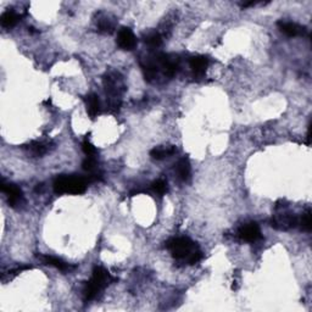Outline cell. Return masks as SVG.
Returning <instances> with one entry per match:
<instances>
[{
	"label": "cell",
	"mask_w": 312,
	"mask_h": 312,
	"mask_svg": "<svg viewBox=\"0 0 312 312\" xmlns=\"http://www.w3.org/2000/svg\"><path fill=\"white\" fill-rule=\"evenodd\" d=\"M166 248L176 260L187 261L189 265H195L202 258V252L191 239L187 237L172 238L166 243Z\"/></svg>",
	"instance_id": "cell-1"
},
{
	"label": "cell",
	"mask_w": 312,
	"mask_h": 312,
	"mask_svg": "<svg viewBox=\"0 0 312 312\" xmlns=\"http://www.w3.org/2000/svg\"><path fill=\"white\" fill-rule=\"evenodd\" d=\"M114 282H116V279L105 268L100 267V266H95L92 272V277L84 285L83 299L85 303L92 301L93 299L97 298L100 294L101 290L105 289L108 285L114 283Z\"/></svg>",
	"instance_id": "cell-2"
},
{
	"label": "cell",
	"mask_w": 312,
	"mask_h": 312,
	"mask_svg": "<svg viewBox=\"0 0 312 312\" xmlns=\"http://www.w3.org/2000/svg\"><path fill=\"white\" fill-rule=\"evenodd\" d=\"M87 178L74 175L58 176L53 183V188L57 194H73V195L83 194L87 190Z\"/></svg>",
	"instance_id": "cell-3"
},
{
	"label": "cell",
	"mask_w": 312,
	"mask_h": 312,
	"mask_svg": "<svg viewBox=\"0 0 312 312\" xmlns=\"http://www.w3.org/2000/svg\"><path fill=\"white\" fill-rule=\"evenodd\" d=\"M104 87L109 95V109L110 111H119L121 108V97L125 92L122 77L117 72H110L104 77Z\"/></svg>",
	"instance_id": "cell-4"
},
{
	"label": "cell",
	"mask_w": 312,
	"mask_h": 312,
	"mask_svg": "<svg viewBox=\"0 0 312 312\" xmlns=\"http://www.w3.org/2000/svg\"><path fill=\"white\" fill-rule=\"evenodd\" d=\"M0 189H1L2 193L6 195L7 199V204L11 207L21 206L23 204V193L17 186L14 185V183H7L5 182L4 180L0 183Z\"/></svg>",
	"instance_id": "cell-5"
},
{
	"label": "cell",
	"mask_w": 312,
	"mask_h": 312,
	"mask_svg": "<svg viewBox=\"0 0 312 312\" xmlns=\"http://www.w3.org/2000/svg\"><path fill=\"white\" fill-rule=\"evenodd\" d=\"M299 223L297 216L290 212H281L278 215H274L272 217L271 226L274 229L278 231H289V229L295 228Z\"/></svg>",
	"instance_id": "cell-6"
},
{
	"label": "cell",
	"mask_w": 312,
	"mask_h": 312,
	"mask_svg": "<svg viewBox=\"0 0 312 312\" xmlns=\"http://www.w3.org/2000/svg\"><path fill=\"white\" fill-rule=\"evenodd\" d=\"M238 236L242 241L248 243H255L261 239V229L256 222H249L243 225L238 229Z\"/></svg>",
	"instance_id": "cell-7"
},
{
	"label": "cell",
	"mask_w": 312,
	"mask_h": 312,
	"mask_svg": "<svg viewBox=\"0 0 312 312\" xmlns=\"http://www.w3.org/2000/svg\"><path fill=\"white\" fill-rule=\"evenodd\" d=\"M117 45L122 50H133L137 45V39L133 34L132 29L128 27H124L119 31L117 34Z\"/></svg>",
	"instance_id": "cell-8"
},
{
	"label": "cell",
	"mask_w": 312,
	"mask_h": 312,
	"mask_svg": "<svg viewBox=\"0 0 312 312\" xmlns=\"http://www.w3.org/2000/svg\"><path fill=\"white\" fill-rule=\"evenodd\" d=\"M277 26L281 29L282 33H284L288 37H298V36H305L306 28L304 26L298 25L295 22H289V21H278Z\"/></svg>",
	"instance_id": "cell-9"
},
{
	"label": "cell",
	"mask_w": 312,
	"mask_h": 312,
	"mask_svg": "<svg viewBox=\"0 0 312 312\" xmlns=\"http://www.w3.org/2000/svg\"><path fill=\"white\" fill-rule=\"evenodd\" d=\"M39 258L43 261L44 265L53 266V267L58 268L61 272H71L76 268V266H72L70 263L65 262L63 260H61L60 257H55V256H49V255H39Z\"/></svg>",
	"instance_id": "cell-10"
},
{
	"label": "cell",
	"mask_w": 312,
	"mask_h": 312,
	"mask_svg": "<svg viewBox=\"0 0 312 312\" xmlns=\"http://www.w3.org/2000/svg\"><path fill=\"white\" fill-rule=\"evenodd\" d=\"M189 66H190V70L193 72L194 76L202 77L205 74V72H206L207 66H209V60L205 57H202V55H198V57L190 59Z\"/></svg>",
	"instance_id": "cell-11"
},
{
	"label": "cell",
	"mask_w": 312,
	"mask_h": 312,
	"mask_svg": "<svg viewBox=\"0 0 312 312\" xmlns=\"http://www.w3.org/2000/svg\"><path fill=\"white\" fill-rule=\"evenodd\" d=\"M85 106H87V113L92 120H94L100 113V100L99 97L94 93L87 95L85 98Z\"/></svg>",
	"instance_id": "cell-12"
},
{
	"label": "cell",
	"mask_w": 312,
	"mask_h": 312,
	"mask_svg": "<svg viewBox=\"0 0 312 312\" xmlns=\"http://www.w3.org/2000/svg\"><path fill=\"white\" fill-rule=\"evenodd\" d=\"M21 20V15L15 12L14 10H7V11L2 12L0 16V23L2 27L5 28H12L14 26L17 25Z\"/></svg>",
	"instance_id": "cell-13"
},
{
	"label": "cell",
	"mask_w": 312,
	"mask_h": 312,
	"mask_svg": "<svg viewBox=\"0 0 312 312\" xmlns=\"http://www.w3.org/2000/svg\"><path fill=\"white\" fill-rule=\"evenodd\" d=\"M176 172H177L178 180L182 181V182H187L189 180V177H190V162L187 157H183L177 162Z\"/></svg>",
	"instance_id": "cell-14"
},
{
	"label": "cell",
	"mask_w": 312,
	"mask_h": 312,
	"mask_svg": "<svg viewBox=\"0 0 312 312\" xmlns=\"http://www.w3.org/2000/svg\"><path fill=\"white\" fill-rule=\"evenodd\" d=\"M176 151H177V149L172 145L157 146V148H154L153 150L150 151V156L153 157L154 160H164V159H166V157L173 155Z\"/></svg>",
	"instance_id": "cell-15"
},
{
	"label": "cell",
	"mask_w": 312,
	"mask_h": 312,
	"mask_svg": "<svg viewBox=\"0 0 312 312\" xmlns=\"http://www.w3.org/2000/svg\"><path fill=\"white\" fill-rule=\"evenodd\" d=\"M27 149L29 150V153L32 155L37 156V157H41L44 155L45 153L48 151V144L47 143H43V142H31L28 144Z\"/></svg>",
	"instance_id": "cell-16"
},
{
	"label": "cell",
	"mask_w": 312,
	"mask_h": 312,
	"mask_svg": "<svg viewBox=\"0 0 312 312\" xmlns=\"http://www.w3.org/2000/svg\"><path fill=\"white\" fill-rule=\"evenodd\" d=\"M97 167H98V161L95 156H87L83 160V162H82V169L88 173L95 172Z\"/></svg>",
	"instance_id": "cell-17"
},
{
	"label": "cell",
	"mask_w": 312,
	"mask_h": 312,
	"mask_svg": "<svg viewBox=\"0 0 312 312\" xmlns=\"http://www.w3.org/2000/svg\"><path fill=\"white\" fill-rule=\"evenodd\" d=\"M300 226L303 231L311 232L312 228V220H311V210H308L306 212L303 213L300 218Z\"/></svg>",
	"instance_id": "cell-18"
},
{
	"label": "cell",
	"mask_w": 312,
	"mask_h": 312,
	"mask_svg": "<svg viewBox=\"0 0 312 312\" xmlns=\"http://www.w3.org/2000/svg\"><path fill=\"white\" fill-rule=\"evenodd\" d=\"M145 44L150 48H159L162 44V38L159 33H151L145 37Z\"/></svg>",
	"instance_id": "cell-19"
},
{
	"label": "cell",
	"mask_w": 312,
	"mask_h": 312,
	"mask_svg": "<svg viewBox=\"0 0 312 312\" xmlns=\"http://www.w3.org/2000/svg\"><path fill=\"white\" fill-rule=\"evenodd\" d=\"M98 27H99V31L103 32V33L111 34L114 32V25L109 18H101L99 23H98Z\"/></svg>",
	"instance_id": "cell-20"
},
{
	"label": "cell",
	"mask_w": 312,
	"mask_h": 312,
	"mask_svg": "<svg viewBox=\"0 0 312 312\" xmlns=\"http://www.w3.org/2000/svg\"><path fill=\"white\" fill-rule=\"evenodd\" d=\"M151 187H153V190L155 191V193L160 194V195H164V194L167 191V183H166V181H164V180L155 181V182L151 185Z\"/></svg>",
	"instance_id": "cell-21"
},
{
	"label": "cell",
	"mask_w": 312,
	"mask_h": 312,
	"mask_svg": "<svg viewBox=\"0 0 312 312\" xmlns=\"http://www.w3.org/2000/svg\"><path fill=\"white\" fill-rule=\"evenodd\" d=\"M82 150H83V153L87 156H97L98 154V150L95 149V146L88 139H85L84 142L82 143Z\"/></svg>",
	"instance_id": "cell-22"
}]
</instances>
